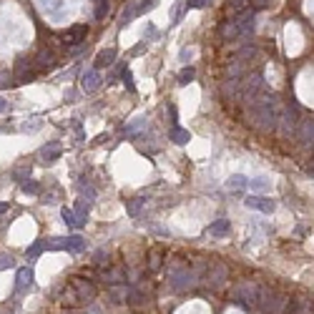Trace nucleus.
Returning a JSON list of instances; mask_svg holds the SVG:
<instances>
[{
    "instance_id": "1",
    "label": "nucleus",
    "mask_w": 314,
    "mask_h": 314,
    "mask_svg": "<svg viewBox=\"0 0 314 314\" xmlns=\"http://www.w3.org/2000/svg\"><path fill=\"white\" fill-rule=\"evenodd\" d=\"M281 101L274 93H262L259 98H254L249 103V113H251V121L257 128L262 131H274L279 123V116H281Z\"/></svg>"
},
{
    "instance_id": "2",
    "label": "nucleus",
    "mask_w": 314,
    "mask_h": 314,
    "mask_svg": "<svg viewBox=\"0 0 314 314\" xmlns=\"http://www.w3.org/2000/svg\"><path fill=\"white\" fill-rule=\"evenodd\" d=\"M169 281H171V287H174L176 292H186V289H191L193 284H196V272H193V269H189L186 264L176 262V264L171 266V272H169Z\"/></svg>"
},
{
    "instance_id": "3",
    "label": "nucleus",
    "mask_w": 314,
    "mask_h": 314,
    "mask_svg": "<svg viewBox=\"0 0 314 314\" xmlns=\"http://www.w3.org/2000/svg\"><path fill=\"white\" fill-rule=\"evenodd\" d=\"M257 304L262 307L264 314H279L281 307H284V297L277 292V289H269V287H262L259 289V299Z\"/></svg>"
},
{
    "instance_id": "4",
    "label": "nucleus",
    "mask_w": 314,
    "mask_h": 314,
    "mask_svg": "<svg viewBox=\"0 0 314 314\" xmlns=\"http://www.w3.org/2000/svg\"><path fill=\"white\" fill-rule=\"evenodd\" d=\"M297 126H299V106H297V103H289V108H281L277 128L284 133V136H294Z\"/></svg>"
},
{
    "instance_id": "5",
    "label": "nucleus",
    "mask_w": 314,
    "mask_h": 314,
    "mask_svg": "<svg viewBox=\"0 0 314 314\" xmlns=\"http://www.w3.org/2000/svg\"><path fill=\"white\" fill-rule=\"evenodd\" d=\"M262 93H266V81L262 73H251L242 86V96L246 98V103H251L254 98H259Z\"/></svg>"
},
{
    "instance_id": "6",
    "label": "nucleus",
    "mask_w": 314,
    "mask_h": 314,
    "mask_svg": "<svg viewBox=\"0 0 314 314\" xmlns=\"http://www.w3.org/2000/svg\"><path fill=\"white\" fill-rule=\"evenodd\" d=\"M259 284H254V281H242L239 287L234 289V299L242 307H251V304H257V299H259Z\"/></svg>"
},
{
    "instance_id": "7",
    "label": "nucleus",
    "mask_w": 314,
    "mask_h": 314,
    "mask_svg": "<svg viewBox=\"0 0 314 314\" xmlns=\"http://www.w3.org/2000/svg\"><path fill=\"white\" fill-rule=\"evenodd\" d=\"M204 281H206L211 289H221L224 284L229 281V269L224 266L221 262H216V264H211V266H209V272H206Z\"/></svg>"
},
{
    "instance_id": "8",
    "label": "nucleus",
    "mask_w": 314,
    "mask_h": 314,
    "mask_svg": "<svg viewBox=\"0 0 314 314\" xmlns=\"http://www.w3.org/2000/svg\"><path fill=\"white\" fill-rule=\"evenodd\" d=\"M70 289H73V294H76L78 304H91L93 299H96V294H98L93 284H91V281H86V279H73Z\"/></svg>"
},
{
    "instance_id": "9",
    "label": "nucleus",
    "mask_w": 314,
    "mask_h": 314,
    "mask_svg": "<svg viewBox=\"0 0 314 314\" xmlns=\"http://www.w3.org/2000/svg\"><path fill=\"white\" fill-rule=\"evenodd\" d=\"M244 204H246V209H254V211H262V214H274V209H277V201L269 196H262V193H249Z\"/></svg>"
},
{
    "instance_id": "10",
    "label": "nucleus",
    "mask_w": 314,
    "mask_h": 314,
    "mask_svg": "<svg viewBox=\"0 0 314 314\" xmlns=\"http://www.w3.org/2000/svg\"><path fill=\"white\" fill-rule=\"evenodd\" d=\"M35 78V66L31 58H20L16 66V83H31Z\"/></svg>"
},
{
    "instance_id": "11",
    "label": "nucleus",
    "mask_w": 314,
    "mask_h": 314,
    "mask_svg": "<svg viewBox=\"0 0 314 314\" xmlns=\"http://www.w3.org/2000/svg\"><path fill=\"white\" fill-rule=\"evenodd\" d=\"M88 35V25H73L68 28V31L63 33V46H78V43H83V38Z\"/></svg>"
},
{
    "instance_id": "12",
    "label": "nucleus",
    "mask_w": 314,
    "mask_h": 314,
    "mask_svg": "<svg viewBox=\"0 0 314 314\" xmlns=\"http://www.w3.org/2000/svg\"><path fill=\"white\" fill-rule=\"evenodd\" d=\"M33 66H35V70H48V68H53V66H55V53H53L51 48H40V51L35 53V58H33Z\"/></svg>"
},
{
    "instance_id": "13",
    "label": "nucleus",
    "mask_w": 314,
    "mask_h": 314,
    "mask_svg": "<svg viewBox=\"0 0 314 314\" xmlns=\"http://www.w3.org/2000/svg\"><path fill=\"white\" fill-rule=\"evenodd\" d=\"M61 154H63V146L58 143V141H48L46 146L40 148V161L53 163V161H58V158H61Z\"/></svg>"
},
{
    "instance_id": "14",
    "label": "nucleus",
    "mask_w": 314,
    "mask_h": 314,
    "mask_svg": "<svg viewBox=\"0 0 314 314\" xmlns=\"http://www.w3.org/2000/svg\"><path fill=\"white\" fill-rule=\"evenodd\" d=\"M101 73H98V68H93V70H86L83 76H81V86H83V91L86 93H93L96 88L101 86Z\"/></svg>"
},
{
    "instance_id": "15",
    "label": "nucleus",
    "mask_w": 314,
    "mask_h": 314,
    "mask_svg": "<svg viewBox=\"0 0 314 314\" xmlns=\"http://www.w3.org/2000/svg\"><path fill=\"white\" fill-rule=\"evenodd\" d=\"M221 38H224V40H236V38H242V28H239L236 18L221 23Z\"/></svg>"
},
{
    "instance_id": "16",
    "label": "nucleus",
    "mask_w": 314,
    "mask_h": 314,
    "mask_svg": "<svg viewBox=\"0 0 314 314\" xmlns=\"http://www.w3.org/2000/svg\"><path fill=\"white\" fill-rule=\"evenodd\" d=\"M239 91H242V81H239V76H229L227 81H224V86H221L224 98H236Z\"/></svg>"
},
{
    "instance_id": "17",
    "label": "nucleus",
    "mask_w": 314,
    "mask_h": 314,
    "mask_svg": "<svg viewBox=\"0 0 314 314\" xmlns=\"http://www.w3.org/2000/svg\"><path fill=\"white\" fill-rule=\"evenodd\" d=\"M239 28H242V35H246L249 31H254V25H257V20H254V10H242L239 13V18H236Z\"/></svg>"
},
{
    "instance_id": "18",
    "label": "nucleus",
    "mask_w": 314,
    "mask_h": 314,
    "mask_svg": "<svg viewBox=\"0 0 314 314\" xmlns=\"http://www.w3.org/2000/svg\"><path fill=\"white\" fill-rule=\"evenodd\" d=\"M33 279H35V274H33V269H31V266L18 269V292L31 289V287H33Z\"/></svg>"
},
{
    "instance_id": "19",
    "label": "nucleus",
    "mask_w": 314,
    "mask_h": 314,
    "mask_svg": "<svg viewBox=\"0 0 314 314\" xmlns=\"http://www.w3.org/2000/svg\"><path fill=\"white\" fill-rule=\"evenodd\" d=\"M101 279L108 284V287H113V284H123L126 281V272L123 269H106V272L101 274Z\"/></svg>"
},
{
    "instance_id": "20",
    "label": "nucleus",
    "mask_w": 314,
    "mask_h": 314,
    "mask_svg": "<svg viewBox=\"0 0 314 314\" xmlns=\"http://www.w3.org/2000/svg\"><path fill=\"white\" fill-rule=\"evenodd\" d=\"M113 63H116V48H103L96 55V68H106V66H113Z\"/></svg>"
},
{
    "instance_id": "21",
    "label": "nucleus",
    "mask_w": 314,
    "mask_h": 314,
    "mask_svg": "<svg viewBox=\"0 0 314 314\" xmlns=\"http://www.w3.org/2000/svg\"><path fill=\"white\" fill-rule=\"evenodd\" d=\"M108 299L113 304H123L128 299V287H121V284H113V287L108 289Z\"/></svg>"
},
{
    "instance_id": "22",
    "label": "nucleus",
    "mask_w": 314,
    "mask_h": 314,
    "mask_svg": "<svg viewBox=\"0 0 314 314\" xmlns=\"http://www.w3.org/2000/svg\"><path fill=\"white\" fill-rule=\"evenodd\" d=\"M246 189L257 191V193H264V191L272 189V181H269L266 176H257V178H249V181H246Z\"/></svg>"
},
{
    "instance_id": "23",
    "label": "nucleus",
    "mask_w": 314,
    "mask_h": 314,
    "mask_svg": "<svg viewBox=\"0 0 314 314\" xmlns=\"http://www.w3.org/2000/svg\"><path fill=\"white\" fill-rule=\"evenodd\" d=\"M63 242H66V249H68V251H73V254H81V251L86 249V239H83V236H78V234L66 236Z\"/></svg>"
},
{
    "instance_id": "24",
    "label": "nucleus",
    "mask_w": 314,
    "mask_h": 314,
    "mask_svg": "<svg viewBox=\"0 0 314 314\" xmlns=\"http://www.w3.org/2000/svg\"><path fill=\"white\" fill-rule=\"evenodd\" d=\"M146 128H148V121H146V118H136V121H131V123L126 126V133H128L131 139H139Z\"/></svg>"
},
{
    "instance_id": "25",
    "label": "nucleus",
    "mask_w": 314,
    "mask_h": 314,
    "mask_svg": "<svg viewBox=\"0 0 314 314\" xmlns=\"http://www.w3.org/2000/svg\"><path fill=\"white\" fill-rule=\"evenodd\" d=\"M312 139H314V123L312 121H302V128H299V141L304 146H312Z\"/></svg>"
},
{
    "instance_id": "26",
    "label": "nucleus",
    "mask_w": 314,
    "mask_h": 314,
    "mask_svg": "<svg viewBox=\"0 0 314 314\" xmlns=\"http://www.w3.org/2000/svg\"><path fill=\"white\" fill-rule=\"evenodd\" d=\"M246 181H249L246 176H242V174H234V176H229L227 186H229V191L239 193V191H244V189H246Z\"/></svg>"
},
{
    "instance_id": "27",
    "label": "nucleus",
    "mask_w": 314,
    "mask_h": 314,
    "mask_svg": "<svg viewBox=\"0 0 314 314\" xmlns=\"http://www.w3.org/2000/svg\"><path fill=\"white\" fill-rule=\"evenodd\" d=\"M229 221L227 219H219V221H214L211 227H209V234L211 236H229Z\"/></svg>"
},
{
    "instance_id": "28",
    "label": "nucleus",
    "mask_w": 314,
    "mask_h": 314,
    "mask_svg": "<svg viewBox=\"0 0 314 314\" xmlns=\"http://www.w3.org/2000/svg\"><path fill=\"white\" fill-rule=\"evenodd\" d=\"M171 141H174V143H178V146H184V143H189V141H191V133H189L186 128L174 126V128H171Z\"/></svg>"
},
{
    "instance_id": "29",
    "label": "nucleus",
    "mask_w": 314,
    "mask_h": 314,
    "mask_svg": "<svg viewBox=\"0 0 314 314\" xmlns=\"http://www.w3.org/2000/svg\"><path fill=\"white\" fill-rule=\"evenodd\" d=\"M143 204H146V199H141V196L128 199V201H126V211H128V216H139L141 209H143Z\"/></svg>"
},
{
    "instance_id": "30",
    "label": "nucleus",
    "mask_w": 314,
    "mask_h": 314,
    "mask_svg": "<svg viewBox=\"0 0 314 314\" xmlns=\"http://www.w3.org/2000/svg\"><path fill=\"white\" fill-rule=\"evenodd\" d=\"M136 13H139V3H136V0H131V3L123 8V13H121V25H126L128 20L136 18Z\"/></svg>"
},
{
    "instance_id": "31",
    "label": "nucleus",
    "mask_w": 314,
    "mask_h": 314,
    "mask_svg": "<svg viewBox=\"0 0 314 314\" xmlns=\"http://www.w3.org/2000/svg\"><path fill=\"white\" fill-rule=\"evenodd\" d=\"M193 76H196V70H193V66H186L181 73H178V86H189L193 81Z\"/></svg>"
},
{
    "instance_id": "32",
    "label": "nucleus",
    "mask_w": 314,
    "mask_h": 314,
    "mask_svg": "<svg viewBox=\"0 0 314 314\" xmlns=\"http://www.w3.org/2000/svg\"><path fill=\"white\" fill-rule=\"evenodd\" d=\"M61 216H63V221L68 224L70 229H78V221H76V214H73V209H61Z\"/></svg>"
},
{
    "instance_id": "33",
    "label": "nucleus",
    "mask_w": 314,
    "mask_h": 314,
    "mask_svg": "<svg viewBox=\"0 0 314 314\" xmlns=\"http://www.w3.org/2000/svg\"><path fill=\"white\" fill-rule=\"evenodd\" d=\"M28 176H31V166H28V163L13 171V178H16V181H28Z\"/></svg>"
},
{
    "instance_id": "34",
    "label": "nucleus",
    "mask_w": 314,
    "mask_h": 314,
    "mask_svg": "<svg viewBox=\"0 0 314 314\" xmlns=\"http://www.w3.org/2000/svg\"><path fill=\"white\" fill-rule=\"evenodd\" d=\"M40 251H43V242H35V244H31V246L25 249V257H28V259H35Z\"/></svg>"
},
{
    "instance_id": "35",
    "label": "nucleus",
    "mask_w": 314,
    "mask_h": 314,
    "mask_svg": "<svg viewBox=\"0 0 314 314\" xmlns=\"http://www.w3.org/2000/svg\"><path fill=\"white\" fill-rule=\"evenodd\" d=\"M13 264H16V259H13L10 254H5V251H0V272H3V269H10Z\"/></svg>"
},
{
    "instance_id": "36",
    "label": "nucleus",
    "mask_w": 314,
    "mask_h": 314,
    "mask_svg": "<svg viewBox=\"0 0 314 314\" xmlns=\"http://www.w3.org/2000/svg\"><path fill=\"white\" fill-rule=\"evenodd\" d=\"M23 191H25V193H33V196H35V193H40V184H38V181H23Z\"/></svg>"
},
{
    "instance_id": "37",
    "label": "nucleus",
    "mask_w": 314,
    "mask_h": 314,
    "mask_svg": "<svg viewBox=\"0 0 314 314\" xmlns=\"http://www.w3.org/2000/svg\"><path fill=\"white\" fill-rule=\"evenodd\" d=\"M229 5H231L234 13H242V10L249 8V0H229Z\"/></svg>"
},
{
    "instance_id": "38",
    "label": "nucleus",
    "mask_w": 314,
    "mask_h": 314,
    "mask_svg": "<svg viewBox=\"0 0 314 314\" xmlns=\"http://www.w3.org/2000/svg\"><path fill=\"white\" fill-rule=\"evenodd\" d=\"M106 16H108V0H101L98 8H96V18L101 20V18H106Z\"/></svg>"
},
{
    "instance_id": "39",
    "label": "nucleus",
    "mask_w": 314,
    "mask_h": 314,
    "mask_svg": "<svg viewBox=\"0 0 314 314\" xmlns=\"http://www.w3.org/2000/svg\"><path fill=\"white\" fill-rule=\"evenodd\" d=\"M121 81H123V86L128 88V91H136V86H133V76H131V70H123V73H121Z\"/></svg>"
},
{
    "instance_id": "40",
    "label": "nucleus",
    "mask_w": 314,
    "mask_h": 314,
    "mask_svg": "<svg viewBox=\"0 0 314 314\" xmlns=\"http://www.w3.org/2000/svg\"><path fill=\"white\" fill-rule=\"evenodd\" d=\"M40 126H43V121H40V118H33L31 123H23V126H20V131H25V133H28V131H38Z\"/></svg>"
},
{
    "instance_id": "41",
    "label": "nucleus",
    "mask_w": 314,
    "mask_h": 314,
    "mask_svg": "<svg viewBox=\"0 0 314 314\" xmlns=\"http://www.w3.org/2000/svg\"><path fill=\"white\" fill-rule=\"evenodd\" d=\"M184 10H189V8H186V3H181V5H176V10H174V20H171L174 25H176L178 20L184 18Z\"/></svg>"
},
{
    "instance_id": "42",
    "label": "nucleus",
    "mask_w": 314,
    "mask_h": 314,
    "mask_svg": "<svg viewBox=\"0 0 314 314\" xmlns=\"http://www.w3.org/2000/svg\"><path fill=\"white\" fill-rule=\"evenodd\" d=\"M211 5V0H186V8H206Z\"/></svg>"
},
{
    "instance_id": "43",
    "label": "nucleus",
    "mask_w": 314,
    "mask_h": 314,
    "mask_svg": "<svg viewBox=\"0 0 314 314\" xmlns=\"http://www.w3.org/2000/svg\"><path fill=\"white\" fill-rule=\"evenodd\" d=\"M10 73L8 70H0V88H5V86H10Z\"/></svg>"
},
{
    "instance_id": "44",
    "label": "nucleus",
    "mask_w": 314,
    "mask_h": 314,
    "mask_svg": "<svg viewBox=\"0 0 314 314\" xmlns=\"http://www.w3.org/2000/svg\"><path fill=\"white\" fill-rule=\"evenodd\" d=\"M158 266H161V254H158V251H154V254H151V269L156 272Z\"/></svg>"
},
{
    "instance_id": "45",
    "label": "nucleus",
    "mask_w": 314,
    "mask_h": 314,
    "mask_svg": "<svg viewBox=\"0 0 314 314\" xmlns=\"http://www.w3.org/2000/svg\"><path fill=\"white\" fill-rule=\"evenodd\" d=\"M81 191H83V196H88V199H96V189H93V186H83Z\"/></svg>"
},
{
    "instance_id": "46",
    "label": "nucleus",
    "mask_w": 314,
    "mask_h": 314,
    "mask_svg": "<svg viewBox=\"0 0 314 314\" xmlns=\"http://www.w3.org/2000/svg\"><path fill=\"white\" fill-rule=\"evenodd\" d=\"M191 58H193V51H191V48H184V51H181V61H184V63H189Z\"/></svg>"
},
{
    "instance_id": "47",
    "label": "nucleus",
    "mask_w": 314,
    "mask_h": 314,
    "mask_svg": "<svg viewBox=\"0 0 314 314\" xmlns=\"http://www.w3.org/2000/svg\"><path fill=\"white\" fill-rule=\"evenodd\" d=\"M251 5H254V10H262L269 5V0H251Z\"/></svg>"
},
{
    "instance_id": "48",
    "label": "nucleus",
    "mask_w": 314,
    "mask_h": 314,
    "mask_svg": "<svg viewBox=\"0 0 314 314\" xmlns=\"http://www.w3.org/2000/svg\"><path fill=\"white\" fill-rule=\"evenodd\" d=\"M154 5H156V0H146V3L139 5V13H143V10H148V8H154Z\"/></svg>"
},
{
    "instance_id": "49",
    "label": "nucleus",
    "mask_w": 314,
    "mask_h": 314,
    "mask_svg": "<svg viewBox=\"0 0 314 314\" xmlns=\"http://www.w3.org/2000/svg\"><path fill=\"white\" fill-rule=\"evenodd\" d=\"M121 73H123V66H116V68L111 70V76H108V78L113 81V78H118V76H121Z\"/></svg>"
},
{
    "instance_id": "50",
    "label": "nucleus",
    "mask_w": 314,
    "mask_h": 314,
    "mask_svg": "<svg viewBox=\"0 0 314 314\" xmlns=\"http://www.w3.org/2000/svg\"><path fill=\"white\" fill-rule=\"evenodd\" d=\"M103 259H106V251H96V257H93V264H103Z\"/></svg>"
},
{
    "instance_id": "51",
    "label": "nucleus",
    "mask_w": 314,
    "mask_h": 314,
    "mask_svg": "<svg viewBox=\"0 0 314 314\" xmlns=\"http://www.w3.org/2000/svg\"><path fill=\"white\" fill-rule=\"evenodd\" d=\"M8 111H10V103L5 98H0V113H8Z\"/></svg>"
},
{
    "instance_id": "52",
    "label": "nucleus",
    "mask_w": 314,
    "mask_h": 314,
    "mask_svg": "<svg viewBox=\"0 0 314 314\" xmlns=\"http://www.w3.org/2000/svg\"><path fill=\"white\" fill-rule=\"evenodd\" d=\"M143 35H146V38H154V35H156V28H154V25H148Z\"/></svg>"
},
{
    "instance_id": "53",
    "label": "nucleus",
    "mask_w": 314,
    "mask_h": 314,
    "mask_svg": "<svg viewBox=\"0 0 314 314\" xmlns=\"http://www.w3.org/2000/svg\"><path fill=\"white\" fill-rule=\"evenodd\" d=\"M8 209H10V204H3V201H0V214H5Z\"/></svg>"
},
{
    "instance_id": "54",
    "label": "nucleus",
    "mask_w": 314,
    "mask_h": 314,
    "mask_svg": "<svg viewBox=\"0 0 314 314\" xmlns=\"http://www.w3.org/2000/svg\"><path fill=\"white\" fill-rule=\"evenodd\" d=\"M96 3H101V0H96Z\"/></svg>"
}]
</instances>
